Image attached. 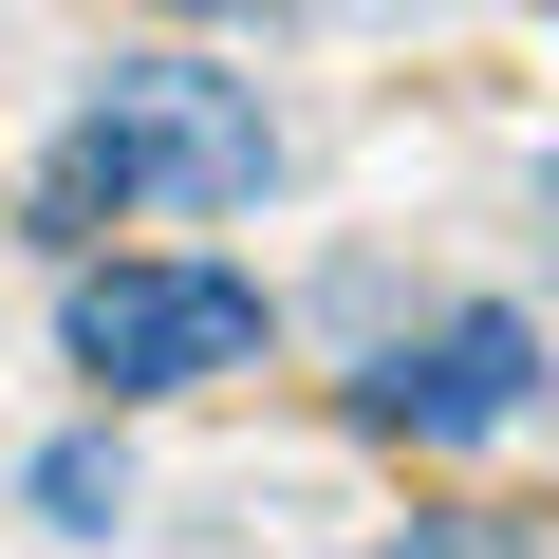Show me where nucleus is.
Wrapping results in <instances>:
<instances>
[{
  "label": "nucleus",
  "mask_w": 559,
  "mask_h": 559,
  "mask_svg": "<svg viewBox=\"0 0 559 559\" xmlns=\"http://www.w3.org/2000/svg\"><path fill=\"white\" fill-rule=\"evenodd\" d=\"M38 522L112 540V522H131V448H112V429H57V448H38Z\"/></svg>",
  "instance_id": "obj_4"
},
{
  "label": "nucleus",
  "mask_w": 559,
  "mask_h": 559,
  "mask_svg": "<svg viewBox=\"0 0 559 559\" xmlns=\"http://www.w3.org/2000/svg\"><path fill=\"white\" fill-rule=\"evenodd\" d=\"M261 168H280V131H261V94L242 75H205V57H112L94 94H75V131H57V224H205V205H261Z\"/></svg>",
  "instance_id": "obj_1"
},
{
  "label": "nucleus",
  "mask_w": 559,
  "mask_h": 559,
  "mask_svg": "<svg viewBox=\"0 0 559 559\" xmlns=\"http://www.w3.org/2000/svg\"><path fill=\"white\" fill-rule=\"evenodd\" d=\"M355 411H373L392 448H485V429H522V411H540V336H522L503 299H466V318H429L411 355H373V373H355Z\"/></svg>",
  "instance_id": "obj_3"
},
{
  "label": "nucleus",
  "mask_w": 559,
  "mask_h": 559,
  "mask_svg": "<svg viewBox=\"0 0 559 559\" xmlns=\"http://www.w3.org/2000/svg\"><path fill=\"white\" fill-rule=\"evenodd\" d=\"M57 336H75L94 392H205V373H261V280H224V261H94L57 299Z\"/></svg>",
  "instance_id": "obj_2"
}]
</instances>
